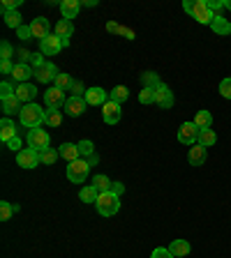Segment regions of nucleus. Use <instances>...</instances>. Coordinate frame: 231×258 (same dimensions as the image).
Here are the masks:
<instances>
[{
    "instance_id": "f257e3e1",
    "label": "nucleus",
    "mask_w": 231,
    "mask_h": 258,
    "mask_svg": "<svg viewBox=\"0 0 231 258\" xmlns=\"http://www.w3.org/2000/svg\"><path fill=\"white\" fill-rule=\"evenodd\" d=\"M183 10L192 16L194 21L204 23V26H210V23H213V19H215V14L208 10V3H206V0H185Z\"/></svg>"
},
{
    "instance_id": "f03ea898",
    "label": "nucleus",
    "mask_w": 231,
    "mask_h": 258,
    "mask_svg": "<svg viewBox=\"0 0 231 258\" xmlns=\"http://www.w3.org/2000/svg\"><path fill=\"white\" fill-rule=\"evenodd\" d=\"M44 108L39 106V104H26V106L21 108V113H19V120H21V124L30 132V129H39V124L44 122Z\"/></svg>"
},
{
    "instance_id": "7ed1b4c3",
    "label": "nucleus",
    "mask_w": 231,
    "mask_h": 258,
    "mask_svg": "<svg viewBox=\"0 0 231 258\" xmlns=\"http://www.w3.org/2000/svg\"><path fill=\"white\" fill-rule=\"evenodd\" d=\"M95 208L102 217H113L120 210V196L113 191H102L100 199H97V203H95Z\"/></svg>"
},
{
    "instance_id": "20e7f679",
    "label": "nucleus",
    "mask_w": 231,
    "mask_h": 258,
    "mask_svg": "<svg viewBox=\"0 0 231 258\" xmlns=\"http://www.w3.org/2000/svg\"><path fill=\"white\" fill-rule=\"evenodd\" d=\"M90 168L93 166L88 164V159H76V161H72V164H67V177H70V182H74V184L86 182Z\"/></svg>"
},
{
    "instance_id": "39448f33",
    "label": "nucleus",
    "mask_w": 231,
    "mask_h": 258,
    "mask_svg": "<svg viewBox=\"0 0 231 258\" xmlns=\"http://www.w3.org/2000/svg\"><path fill=\"white\" fill-rule=\"evenodd\" d=\"M26 141H28V148H32L35 152H44L51 145V136H49L47 129H30Z\"/></svg>"
},
{
    "instance_id": "423d86ee",
    "label": "nucleus",
    "mask_w": 231,
    "mask_h": 258,
    "mask_svg": "<svg viewBox=\"0 0 231 258\" xmlns=\"http://www.w3.org/2000/svg\"><path fill=\"white\" fill-rule=\"evenodd\" d=\"M199 132L201 129L194 122H183L180 129H178V141H180L183 145H194L197 141H199Z\"/></svg>"
},
{
    "instance_id": "0eeeda50",
    "label": "nucleus",
    "mask_w": 231,
    "mask_h": 258,
    "mask_svg": "<svg viewBox=\"0 0 231 258\" xmlns=\"http://www.w3.org/2000/svg\"><path fill=\"white\" fill-rule=\"evenodd\" d=\"M86 99L83 97H67V102L63 104V113H67L70 118H79V115H83V111H86Z\"/></svg>"
},
{
    "instance_id": "6e6552de",
    "label": "nucleus",
    "mask_w": 231,
    "mask_h": 258,
    "mask_svg": "<svg viewBox=\"0 0 231 258\" xmlns=\"http://www.w3.org/2000/svg\"><path fill=\"white\" fill-rule=\"evenodd\" d=\"M16 164L21 168H35L37 164H42L39 161V152H35L32 148H23L21 152H16Z\"/></svg>"
},
{
    "instance_id": "1a4fd4ad",
    "label": "nucleus",
    "mask_w": 231,
    "mask_h": 258,
    "mask_svg": "<svg viewBox=\"0 0 231 258\" xmlns=\"http://www.w3.org/2000/svg\"><path fill=\"white\" fill-rule=\"evenodd\" d=\"M83 99H86L88 106H104V104L109 102V95L104 88L95 86V88H88L86 95H83Z\"/></svg>"
},
{
    "instance_id": "9d476101",
    "label": "nucleus",
    "mask_w": 231,
    "mask_h": 258,
    "mask_svg": "<svg viewBox=\"0 0 231 258\" xmlns=\"http://www.w3.org/2000/svg\"><path fill=\"white\" fill-rule=\"evenodd\" d=\"M30 32H32V37L42 42V39H47L51 35V26H49V21L44 16H37V19L30 21Z\"/></svg>"
},
{
    "instance_id": "9b49d317",
    "label": "nucleus",
    "mask_w": 231,
    "mask_h": 258,
    "mask_svg": "<svg viewBox=\"0 0 231 258\" xmlns=\"http://www.w3.org/2000/svg\"><path fill=\"white\" fill-rule=\"evenodd\" d=\"M63 51V42H60L58 35H49L47 39L39 42V53L42 55H56Z\"/></svg>"
},
{
    "instance_id": "f8f14e48",
    "label": "nucleus",
    "mask_w": 231,
    "mask_h": 258,
    "mask_svg": "<svg viewBox=\"0 0 231 258\" xmlns=\"http://www.w3.org/2000/svg\"><path fill=\"white\" fill-rule=\"evenodd\" d=\"M155 104L162 108H171L173 106V92L167 83H160L155 88Z\"/></svg>"
},
{
    "instance_id": "ddd939ff",
    "label": "nucleus",
    "mask_w": 231,
    "mask_h": 258,
    "mask_svg": "<svg viewBox=\"0 0 231 258\" xmlns=\"http://www.w3.org/2000/svg\"><path fill=\"white\" fill-rule=\"evenodd\" d=\"M120 115H123V113H120V104H116L113 99H109V102L102 106V118L107 124H118Z\"/></svg>"
},
{
    "instance_id": "4468645a",
    "label": "nucleus",
    "mask_w": 231,
    "mask_h": 258,
    "mask_svg": "<svg viewBox=\"0 0 231 258\" xmlns=\"http://www.w3.org/2000/svg\"><path fill=\"white\" fill-rule=\"evenodd\" d=\"M65 102H67V99H65V92L60 90V88L51 86L47 92H44V104H47L49 108H60Z\"/></svg>"
},
{
    "instance_id": "2eb2a0df",
    "label": "nucleus",
    "mask_w": 231,
    "mask_h": 258,
    "mask_svg": "<svg viewBox=\"0 0 231 258\" xmlns=\"http://www.w3.org/2000/svg\"><path fill=\"white\" fill-rule=\"evenodd\" d=\"M206 157H208V148H204V145H199V143H194L192 148H190V152H188L190 166H204Z\"/></svg>"
},
{
    "instance_id": "dca6fc26",
    "label": "nucleus",
    "mask_w": 231,
    "mask_h": 258,
    "mask_svg": "<svg viewBox=\"0 0 231 258\" xmlns=\"http://www.w3.org/2000/svg\"><path fill=\"white\" fill-rule=\"evenodd\" d=\"M35 97H37V88L32 86V83H21V86H16V99H19L23 106L35 102Z\"/></svg>"
},
{
    "instance_id": "f3484780",
    "label": "nucleus",
    "mask_w": 231,
    "mask_h": 258,
    "mask_svg": "<svg viewBox=\"0 0 231 258\" xmlns=\"http://www.w3.org/2000/svg\"><path fill=\"white\" fill-rule=\"evenodd\" d=\"M58 74H60L58 67H56L54 62H49V60H47V64H44V67L35 70V79H37L39 83H51V81H56V76H58Z\"/></svg>"
},
{
    "instance_id": "a211bd4d",
    "label": "nucleus",
    "mask_w": 231,
    "mask_h": 258,
    "mask_svg": "<svg viewBox=\"0 0 231 258\" xmlns=\"http://www.w3.org/2000/svg\"><path fill=\"white\" fill-rule=\"evenodd\" d=\"M12 76H14V81L21 86V83H28V79H30V76H35V70H32L28 62H16Z\"/></svg>"
},
{
    "instance_id": "6ab92c4d",
    "label": "nucleus",
    "mask_w": 231,
    "mask_h": 258,
    "mask_svg": "<svg viewBox=\"0 0 231 258\" xmlns=\"http://www.w3.org/2000/svg\"><path fill=\"white\" fill-rule=\"evenodd\" d=\"M81 5H83L81 0H63V3H60V12H63V19H67V21L76 19V14H79Z\"/></svg>"
},
{
    "instance_id": "aec40b11",
    "label": "nucleus",
    "mask_w": 231,
    "mask_h": 258,
    "mask_svg": "<svg viewBox=\"0 0 231 258\" xmlns=\"http://www.w3.org/2000/svg\"><path fill=\"white\" fill-rule=\"evenodd\" d=\"M210 30L215 32L217 37H226V35H231V23L226 21L224 16L215 14V19H213V23H210Z\"/></svg>"
},
{
    "instance_id": "412c9836",
    "label": "nucleus",
    "mask_w": 231,
    "mask_h": 258,
    "mask_svg": "<svg viewBox=\"0 0 231 258\" xmlns=\"http://www.w3.org/2000/svg\"><path fill=\"white\" fill-rule=\"evenodd\" d=\"M58 152H60V157H63V159H67V164L81 159V152H79V145H76V143H63L58 148Z\"/></svg>"
},
{
    "instance_id": "4be33fe9",
    "label": "nucleus",
    "mask_w": 231,
    "mask_h": 258,
    "mask_svg": "<svg viewBox=\"0 0 231 258\" xmlns=\"http://www.w3.org/2000/svg\"><path fill=\"white\" fill-rule=\"evenodd\" d=\"M14 136H19L16 134V124L10 118H3L0 120V139H3V143H10Z\"/></svg>"
},
{
    "instance_id": "5701e85b",
    "label": "nucleus",
    "mask_w": 231,
    "mask_h": 258,
    "mask_svg": "<svg viewBox=\"0 0 231 258\" xmlns=\"http://www.w3.org/2000/svg\"><path fill=\"white\" fill-rule=\"evenodd\" d=\"M169 251L173 253V258H183L192 251V244H190L188 240H173L171 244H169Z\"/></svg>"
},
{
    "instance_id": "b1692460",
    "label": "nucleus",
    "mask_w": 231,
    "mask_h": 258,
    "mask_svg": "<svg viewBox=\"0 0 231 258\" xmlns=\"http://www.w3.org/2000/svg\"><path fill=\"white\" fill-rule=\"evenodd\" d=\"M0 104H3V113H5V118H10V115H14V113H21V102L14 97H7V99H0Z\"/></svg>"
},
{
    "instance_id": "393cba45",
    "label": "nucleus",
    "mask_w": 231,
    "mask_h": 258,
    "mask_svg": "<svg viewBox=\"0 0 231 258\" xmlns=\"http://www.w3.org/2000/svg\"><path fill=\"white\" fill-rule=\"evenodd\" d=\"M54 35H58L60 39H70L72 35H74V26H72V21H67V19H60V21L56 23Z\"/></svg>"
},
{
    "instance_id": "a878e982",
    "label": "nucleus",
    "mask_w": 231,
    "mask_h": 258,
    "mask_svg": "<svg viewBox=\"0 0 231 258\" xmlns=\"http://www.w3.org/2000/svg\"><path fill=\"white\" fill-rule=\"evenodd\" d=\"M100 194H102V191H100L97 187L88 184V187H83V189L79 191V199L83 201V203H93V205H95V203H97V199H100Z\"/></svg>"
},
{
    "instance_id": "bb28decb",
    "label": "nucleus",
    "mask_w": 231,
    "mask_h": 258,
    "mask_svg": "<svg viewBox=\"0 0 231 258\" xmlns=\"http://www.w3.org/2000/svg\"><path fill=\"white\" fill-rule=\"evenodd\" d=\"M44 122H47L49 127H60V124H63V111H60V108H49V111L44 113Z\"/></svg>"
},
{
    "instance_id": "cd10ccee",
    "label": "nucleus",
    "mask_w": 231,
    "mask_h": 258,
    "mask_svg": "<svg viewBox=\"0 0 231 258\" xmlns=\"http://www.w3.org/2000/svg\"><path fill=\"white\" fill-rule=\"evenodd\" d=\"M192 122L199 129H210V124H213V115H210V111H197V115H194Z\"/></svg>"
},
{
    "instance_id": "c85d7f7f",
    "label": "nucleus",
    "mask_w": 231,
    "mask_h": 258,
    "mask_svg": "<svg viewBox=\"0 0 231 258\" xmlns=\"http://www.w3.org/2000/svg\"><path fill=\"white\" fill-rule=\"evenodd\" d=\"M199 145H204V148H210V145L217 143V134L213 132V129H201L199 132V141H197Z\"/></svg>"
},
{
    "instance_id": "c756f323",
    "label": "nucleus",
    "mask_w": 231,
    "mask_h": 258,
    "mask_svg": "<svg viewBox=\"0 0 231 258\" xmlns=\"http://www.w3.org/2000/svg\"><path fill=\"white\" fill-rule=\"evenodd\" d=\"M54 86L60 88L63 92H70L72 86H74V79H72L70 74H58V76H56V81H54Z\"/></svg>"
},
{
    "instance_id": "7c9ffc66",
    "label": "nucleus",
    "mask_w": 231,
    "mask_h": 258,
    "mask_svg": "<svg viewBox=\"0 0 231 258\" xmlns=\"http://www.w3.org/2000/svg\"><path fill=\"white\" fill-rule=\"evenodd\" d=\"M127 97H129V90L125 86H116L111 92H109V99H113L116 104H123L127 102Z\"/></svg>"
},
{
    "instance_id": "2f4dec72",
    "label": "nucleus",
    "mask_w": 231,
    "mask_h": 258,
    "mask_svg": "<svg viewBox=\"0 0 231 258\" xmlns=\"http://www.w3.org/2000/svg\"><path fill=\"white\" fill-rule=\"evenodd\" d=\"M160 83L162 81L155 72H144V74H141V88H157Z\"/></svg>"
},
{
    "instance_id": "473e14b6",
    "label": "nucleus",
    "mask_w": 231,
    "mask_h": 258,
    "mask_svg": "<svg viewBox=\"0 0 231 258\" xmlns=\"http://www.w3.org/2000/svg\"><path fill=\"white\" fill-rule=\"evenodd\" d=\"M3 19H5V26L7 28H16V30H19V28H21V19H23V16L19 14V12H7V14H3Z\"/></svg>"
},
{
    "instance_id": "72a5a7b5",
    "label": "nucleus",
    "mask_w": 231,
    "mask_h": 258,
    "mask_svg": "<svg viewBox=\"0 0 231 258\" xmlns=\"http://www.w3.org/2000/svg\"><path fill=\"white\" fill-rule=\"evenodd\" d=\"M58 157H60V152L54 150V148H49V150L39 152V161H42V164H47V166H54Z\"/></svg>"
},
{
    "instance_id": "f704fd0d",
    "label": "nucleus",
    "mask_w": 231,
    "mask_h": 258,
    "mask_svg": "<svg viewBox=\"0 0 231 258\" xmlns=\"http://www.w3.org/2000/svg\"><path fill=\"white\" fill-rule=\"evenodd\" d=\"M111 184H113V182L109 180L107 175H102V173L93 177V187H97L100 191H111Z\"/></svg>"
},
{
    "instance_id": "c9c22d12",
    "label": "nucleus",
    "mask_w": 231,
    "mask_h": 258,
    "mask_svg": "<svg viewBox=\"0 0 231 258\" xmlns=\"http://www.w3.org/2000/svg\"><path fill=\"white\" fill-rule=\"evenodd\" d=\"M139 102L141 104H155V88H141Z\"/></svg>"
},
{
    "instance_id": "e433bc0d",
    "label": "nucleus",
    "mask_w": 231,
    "mask_h": 258,
    "mask_svg": "<svg viewBox=\"0 0 231 258\" xmlns=\"http://www.w3.org/2000/svg\"><path fill=\"white\" fill-rule=\"evenodd\" d=\"M79 152H81V157H90V155H95V145H93V141H79Z\"/></svg>"
},
{
    "instance_id": "4c0bfd02",
    "label": "nucleus",
    "mask_w": 231,
    "mask_h": 258,
    "mask_svg": "<svg viewBox=\"0 0 231 258\" xmlns=\"http://www.w3.org/2000/svg\"><path fill=\"white\" fill-rule=\"evenodd\" d=\"M12 55H14L12 44L7 42V39H3V42H0V60H12Z\"/></svg>"
},
{
    "instance_id": "58836bf2",
    "label": "nucleus",
    "mask_w": 231,
    "mask_h": 258,
    "mask_svg": "<svg viewBox=\"0 0 231 258\" xmlns=\"http://www.w3.org/2000/svg\"><path fill=\"white\" fill-rule=\"evenodd\" d=\"M12 215H14V205L3 201V203H0V219L7 221V219H12Z\"/></svg>"
},
{
    "instance_id": "ea45409f",
    "label": "nucleus",
    "mask_w": 231,
    "mask_h": 258,
    "mask_svg": "<svg viewBox=\"0 0 231 258\" xmlns=\"http://www.w3.org/2000/svg\"><path fill=\"white\" fill-rule=\"evenodd\" d=\"M16 90L12 88V83H7V81H3L0 83V99H7V97H14Z\"/></svg>"
},
{
    "instance_id": "a19ab883",
    "label": "nucleus",
    "mask_w": 231,
    "mask_h": 258,
    "mask_svg": "<svg viewBox=\"0 0 231 258\" xmlns=\"http://www.w3.org/2000/svg\"><path fill=\"white\" fill-rule=\"evenodd\" d=\"M220 95L224 97V99H231V76L220 81Z\"/></svg>"
},
{
    "instance_id": "79ce46f5",
    "label": "nucleus",
    "mask_w": 231,
    "mask_h": 258,
    "mask_svg": "<svg viewBox=\"0 0 231 258\" xmlns=\"http://www.w3.org/2000/svg\"><path fill=\"white\" fill-rule=\"evenodd\" d=\"M44 64H47V55L32 53V60H30V67H32V70H39V67H44Z\"/></svg>"
},
{
    "instance_id": "37998d69",
    "label": "nucleus",
    "mask_w": 231,
    "mask_h": 258,
    "mask_svg": "<svg viewBox=\"0 0 231 258\" xmlns=\"http://www.w3.org/2000/svg\"><path fill=\"white\" fill-rule=\"evenodd\" d=\"M19 5H21V0H3V14H7V12H16Z\"/></svg>"
},
{
    "instance_id": "c03bdc74",
    "label": "nucleus",
    "mask_w": 231,
    "mask_h": 258,
    "mask_svg": "<svg viewBox=\"0 0 231 258\" xmlns=\"http://www.w3.org/2000/svg\"><path fill=\"white\" fill-rule=\"evenodd\" d=\"M151 258H173V253L169 251V247H157L155 251L151 253Z\"/></svg>"
},
{
    "instance_id": "a18cd8bd",
    "label": "nucleus",
    "mask_w": 231,
    "mask_h": 258,
    "mask_svg": "<svg viewBox=\"0 0 231 258\" xmlns=\"http://www.w3.org/2000/svg\"><path fill=\"white\" fill-rule=\"evenodd\" d=\"M0 72L5 76H12V72H14V64H12V60H0Z\"/></svg>"
},
{
    "instance_id": "49530a36",
    "label": "nucleus",
    "mask_w": 231,
    "mask_h": 258,
    "mask_svg": "<svg viewBox=\"0 0 231 258\" xmlns=\"http://www.w3.org/2000/svg\"><path fill=\"white\" fill-rule=\"evenodd\" d=\"M206 3H208V10L213 14H220V10H224V3H220V0H206Z\"/></svg>"
},
{
    "instance_id": "de8ad7c7",
    "label": "nucleus",
    "mask_w": 231,
    "mask_h": 258,
    "mask_svg": "<svg viewBox=\"0 0 231 258\" xmlns=\"http://www.w3.org/2000/svg\"><path fill=\"white\" fill-rule=\"evenodd\" d=\"M16 55H19V60H21V62H28V64H30L32 53L28 51V48H19V51H16Z\"/></svg>"
},
{
    "instance_id": "09e8293b",
    "label": "nucleus",
    "mask_w": 231,
    "mask_h": 258,
    "mask_svg": "<svg viewBox=\"0 0 231 258\" xmlns=\"http://www.w3.org/2000/svg\"><path fill=\"white\" fill-rule=\"evenodd\" d=\"M7 148H10L12 152H21L23 150V148H21V139H19V136H14V139L7 143Z\"/></svg>"
},
{
    "instance_id": "8fccbe9b",
    "label": "nucleus",
    "mask_w": 231,
    "mask_h": 258,
    "mask_svg": "<svg viewBox=\"0 0 231 258\" xmlns=\"http://www.w3.org/2000/svg\"><path fill=\"white\" fill-rule=\"evenodd\" d=\"M72 97H83V95H86V90H83V86H81V83H79V81H74V86H72Z\"/></svg>"
},
{
    "instance_id": "3c124183",
    "label": "nucleus",
    "mask_w": 231,
    "mask_h": 258,
    "mask_svg": "<svg viewBox=\"0 0 231 258\" xmlns=\"http://www.w3.org/2000/svg\"><path fill=\"white\" fill-rule=\"evenodd\" d=\"M16 32H19V37H21L23 42H26V39H30V37H32V32H30V26H21V28H19V30H16Z\"/></svg>"
},
{
    "instance_id": "603ef678",
    "label": "nucleus",
    "mask_w": 231,
    "mask_h": 258,
    "mask_svg": "<svg viewBox=\"0 0 231 258\" xmlns=\"http://www.w3.org/2000/svg\"><path fill=\"white\" fill-rule=\"evenodd\" d=\"M118 35H123L125 39H134V30H129V28H120Z\"/></svg>"
},
{
    "instance_id": "864d4df0",
    "label": "nucleus",
    "mask_w": 231,
    "mask_h": 258,
    "mask_svg": "<svg viewBox=\"0 0 231 258\" xmlns=\"http://www.w3.org/2000/svg\"><path fill=\"white\" fill-rule=\"evenodd\" d=\"M111 191H113V194H118V196H120V194L125 191V184H123V182H113V184H111Z\"/></svg>"
},
{
    "instance_id": "5fc2aeb1",
    "label": "nucleus",
    "mask_w": 231,
    "mask_h": 258,
    "mask_svg": "<svg viewBox=\"0 0 231 258\" xmlns=\"http://www.w3.org/2000/svg\"><path fill=\"white\" fill-rule=\"evenodd\" d=\"M107 30H109V32H116V35H118V32H120V26H118V23H113V21H109V23H107Z\"/></svg>"
},
{
    "instance_id": "6e6d98bb",
    "label": "nucleus",
    "mask_w": 231,
    "mask_h": 258,
    "mask_svg": "<svg viewBox=\"0 0 231 258\" xmlns=\"http://www.w3.org/2000/svg\"><path fill=\"white\" fill-rule=\"evenodd\" d=\"M97 161H100V157H97V155H90V157H88V164H90V166H95Z\"/></svg>"
},
{
    "instance_id": "4d7b16f0",
    "label": "nucleus",
    "mask_w": 231,
    "mask_h": 258,
    "mask_svg": "<svg viewBox=\"0 0 231 258\" xmlns=\"http://www.w3.org/2000/svg\"><path fill=\"white\" fill-rule=\"evenodd\" d=\"M83 5L86 7H97V0H83Z\"/></svg>"
},
{
    "instance_id": "13d9d810",
    "label": "nucleus",
    "mask_w": 231,
    "mask_h": 258,
    "mask_svg": "<svg viewBox=\"0 0 231 258\" xmlns=\"http://www.w3.org/2000/svg\"><path fill=\"white\" fill-rule=\"evenodd\" d=\"M224 7H226V10L231 12V0H226V3H224Z\"/></svg>"
}]
</instances>
